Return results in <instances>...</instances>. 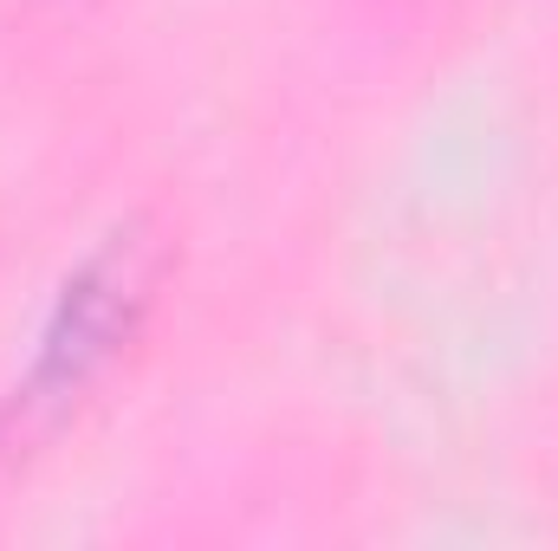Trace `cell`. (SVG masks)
<instances>
[{"label": "cell", "mask_w": 558, "mask_h": 551, "mask_svg": "<svg viewBox=\"0 0 558 551\" xmlns=\"http://www.w3.org/2000/svg\"><path fill=\"white\" fill-rule=\"evenodd\" d=\"M156 273H162V241H156L149 221H131L78 267V279H65V298H59V311L46 325V344L33 357V377L13 390L7 421L20 434H39L46 421H59L105 377V364L137 331Z\"/></svg>", "instance_id": "6da1fadb"}]
</instances>
